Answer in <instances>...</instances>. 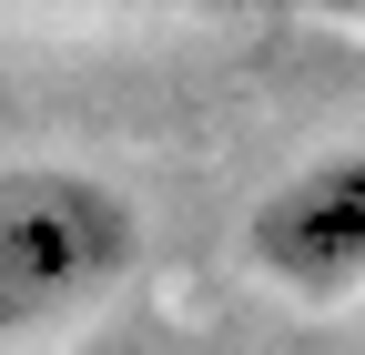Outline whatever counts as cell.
Instances as JSON below:
<instances>
[{
	"mask_svg": "<svg viewBox=\"0 0 365 355\" xmlns=\"http://www.w3.org/2000/svg\"><path fill=\"white\" fill-rule=\"evenodd\" d=\"M244 264L294 304L365 294V143L304 153L284 183H264L244 213Z\"/></svg>",
	"mask_w": 365,
	"mask_h": 355,
	"instance_id": "2",
	"label": "cell"
},
{
	"mask_svg": "<svg viewBox=\"0 0 365 355\" xmlns=\"http://www.w3.org/2000/svg\"><path fill=\"white\" fill-rule=\"evenodd\" d=\"M91 11H193V0H91Z\"/></svg>",
	"mask_w": 365,
	"mask_h": 355,
	"instance_id": "3",
	"label": "cell"
},
{
	"mask_svg": "<svg viewBox=\"0 0 365 355\" xmlns=\"http://www.w3.org/2000/svg\"><path fill=\"white\" fill-rule=\"evenodd\" d=\"M153 224L112 173L81 163H11L0 173V355L71 335L143 274Z\"/></svg>",
	"mask_w": 365,
	"mask_h": 355,
	"instance_id": "1",
	"label": "cell"
}]
</instances>
